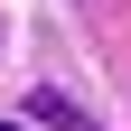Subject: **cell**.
<instances>
[{
  "label": "cell",
  "mask_w": 131,
  "mask_h": 131,
  "mask_svg": "<svg viewBox=\"0 0 131 131\" xmlns=\"http://www.w3.org/2000/svg\"><path fill=\"white\" fill-rule=\"evenodd\" d=\"M28 112H38V122H56V131H103L84 103H66V94H28Z\"/></svg>",
  "instance_id": "1"
},
{
  "label": "cell",
  "mask_w": 131,
  "mask_h": 131,
  "mask_svg": "<svg viewBox=\"0 0 131 131\" xmlns=\"http://www.w3.org/2000/svg\"><path fill=\"white\" fill-rule=\"evenodd\" d=\"M0 131H19V122H0Z\"/></svg>",
  "instance_id": "2"
}]
</instances>
